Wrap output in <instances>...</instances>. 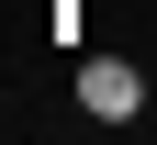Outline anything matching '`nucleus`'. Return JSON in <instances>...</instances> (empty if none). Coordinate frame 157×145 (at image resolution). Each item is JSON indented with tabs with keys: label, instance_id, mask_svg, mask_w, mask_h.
Wrapping results in <instances>:
<instances>
[{
	"label": "nucleus",
	"instance_id": "obj_1",
	"mask_svg": "<svg viewBox=\"0 0 157 145\" xmlns=\"http://www.w3.org/2000/svg\"><path fill=\"white\" fill-rule=\"evenodd\" d=\"M78 112L90 123H135L146 112V67H135V56H90V67H78Z\"/></svg>",
	"mask_w": 157,
	"mask_h": 145
}]
</instances>
